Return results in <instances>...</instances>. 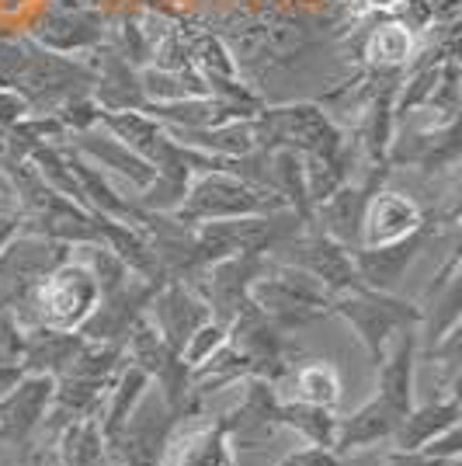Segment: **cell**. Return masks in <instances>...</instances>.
<instances>
[{
    "label": "cell",
    "mask_w": 462,
    "mask_h": 466,
    "mask_svg": "<svg viewBox=\"0 0 462 466\" xmlns=\"http://www.w3.org/2000/svg\"><path fill=\"white\" fill-rule=\"evenodd\" d=\"M70 258V244L18 230L0 248V310L11 313L21 330L35 328L32 299L45 275Z\"/></svg>",
    "instance_id": "cell-1"
},
{
    "label": "cell",
    "mask_w": 462,
    "mask_h": 466,
    "mask_svg": "<svg viewBox=\"0 0 462 466\" xmlns=\"http://www.w3.org/2000/svg\"><path fill=\"white\" fill-rule=\"evenodd\" d=\"M278 209H289L282 202V195L268 192V188H254L230 171H202V175H192L188 192L171 216L181 227H198V223H216V219L268 216Z\"/></svg>",
    "instance_id": "cell-2"
},
{
    "label": "cell",
    "mask_w": 462,
    "mask_h": 466,
    "mask_svg": "<svg viewBox=\"0 0 462 466\" xmlns=\"http://www.w3.org/2000/svg\"><path fill=\"white\" fill-rule=\"evenodd\" d=\"M330 313L345 317L347 324L355 328L358 341L366 345L372 366H379L386 359V351L393 345V338L407 328H417L421 324V307L407 303L393 292H376L355 282L351 289L337 292L330 299Z\"/></svg>",
    "instance_id": "cell-3"
},
{
    "label": "cell",
    "mask_w": 462,
    "mask_h": 466,
    "mask_svg": "<svg viewBox=\"0 0 462 466\" xmlns=\"http://www.w3.org/2000/svg\"><path fill=\"white\" fill-rule=\"evenodd\" d=\"M251 299L275 328L289 330V328H303L309 320L330 313V299L334 296H330V289L324 282H316L309 272L268 258L265 275L251 286Z\"/></svg>",
    "instance_id": "cell-4"
},
{
    "label": "cell",
    "mask_w": 462,
    "mask_h": 466,
    "mask_svg": "<svg viewBox=\"0 0 462 466\" xmlns=\"http://www.w3.org/2000/svg\"><path fill=\"white\" fill-rule=\"evenodd\" d=\"M265 268H268V254L236 251L230 258H219V261L206 265L202 272H195L185 282L209 303L212 320L230 328L236 317L254 310L251 286L265 275Z\"/></svg>",
    "instance_id": "cell-5"
},
{
    "label": "cell",
    "mask_w": 462,
    "mask_h": 466,
    "mask_svg": "<svg viewBox=\"0 0 462 466\" xmlns=\"http://www.w3.org/2000/svg\"><path fill=\"white\" fill-rule=\"evenodd\" d=\"M257 147H289L296 154L334 157L345 150L341 129L330 122L316 105H286V108H261L254 116Z\"/></svg>",
    "instance_id": "cell-6"
},
{
    "label": "cell",
    "mask_w": 462,
    "mask_h": 466,
    "mask_svg": "<svg viewBox=\"0 0 462 466\" xmlns=\"http://www.w3.org/2000/svg\"><path fill=\"white\" fill-rule=\"evenodd\" d=\"M226 42L236 74L244 70H268V66H289L313 46L309 28L299 21H247V25H230L219 32Z\"/></svg>",
    "instance_id": "cell-7"
},
{
    "label": "cell",
    "mask_w": 462,
    "mask_h": 466,
    "mask_svg": "<svg viewBox=\"0 0 462 466\" xmlns=\"http://www.w3.org/2000/svg\"><path fill=\"white\" fill-rule=\"evenodd\" d=\"M97 299H101V289H97L95 275L87 272L77 258H66L35 289V299H32L35 328L77 330L84 317L95 310Z\"/></svg>",
    "instance_id": "cell-8"
},
{
    "label": "cell",
    "mask_w": 462,
    "mask_h": 466,
    "mask_svg": "<svg viewBox=\"0 0 462 466\" xmlns=\"http://www.w3.org/2000/svg\"><path fill=\"white\" fill-rule=\"evenodd\" d=\"M181 414H174L167 408V400L156 393V390H146L139 397V404L133 408V414L126 418V425L118 428L108 442V452H105V463L116 466H160V456H164V446H167V435H171L174 421Z\"/></svg>",
    "instance_id": "cell-9"
},
{
    "label": "cell",
    "mask_w": 462,
    "mask_h": 466,
    "mask_svg": "<svg viewBox=\"0 0 462 466\" xmlns=\"http://www.w3.org/2000/svg\"><path fill=\"white\" fill-rule=\"evenodd\" d=\"M268 258L271 261H282V265H292V268L309 272L316 282L327 286L330 296L351 289V286L358 282L351 251L341 248L337 240L324 237L320 230H313V227H303V230H296L292 237H286V240H278L268 251Z\"/></svg>",
    "instance_id": "cell-10"
},
{
    "label": "cell",
    "mask_w": 462,
    "mask_h": 466,
    "mask_svg": "<svg viewBox=\"0 0 462 466\" xmlns=\"http://www.w3.org/2000/svg\"><path fill=\"white\" fill-rule=\"evenodd\" d=\"M160 466H236V449L223 428L219 414L195 410L177 418L167 435Z\"/></svg>",
    "instance_id": "cell-11"
},
{
    "label": "cell",
    "mask_w": 462,
    "mask_h": 466,
    "mask_svg": "<svg viewBox=\"0 0 462 466\" xmlns=\"http://www.w3.org/2000/svg\"><path fill=\"white\" fill-rule=\"evenodd\" d=\"M240 387V400L230 410H223V428L230 435L233 449H265L278 431V408L282 397L261 376H247L236 383Z\"/></svg>",
    "instance_id": "cell-12"
},
{
    "label": "cell",
    "mask_w": 462,
    "mask_h": 466,
    "mask_svg": "<svg viewBox=\"0 0 462 466\" xmlns=\"http://www.w3.org/2000/svg\"><path fill=\"white\" fill-rule=\"evenodd\" d=\"M156 289L160 286L129 272V279L118 289L101 292V299L95 303V310L84 317L77 334L84 341H95V345H122L136 320L146 313V303Z\"/></svg>",
    "instance_id": "cell-13"
},
{
    "label": "cell",
    "mask_w": 462,
    "mask_h": 466,
    "mask_svg": "<svg viewBox=\"0 0 462 466\" xmlns=\"http://www.w3.org/2000/svg\"><path fill=\"white\" fill-rule=\"evenodd\" d=\"M53 376L25 372L15 387L0 397V446H32L39 435L45 410L53 400Z\"/></svg>",
    "instance_id": "cell-14"
},
{
    "label": "cell",
    "mask_w": 462,
    "mask_h": 466,
    "mask_svg": "<svg viewBox=\"0 0 462 466\" xmlns=\"http://www.w3.org/2000/svg\"><path fill=\"white\" fill-rule=\"evenodd\" d=\"M386 175H389V164H379L362 185H341L337 192L324 198L320 206H313V230H320L324 237L337 240L347 251H358V237H362V213H366V202L372 192L383 188Z\"/></svg>",
    "instance_id": "cell-15"
},
{
    "label": "cell",
    "mask_w": 462,
    "mask_h": 466,
    "mask_svg": "<svg viewBox=\"0 0 462 466\" xmlns=\"http://www.w3.org/2000/svg\"><path fill=\"white\" fill-rule=\"evenodd\" d=\"M209 317H212L209 303H206L188 282H181V279H167V282L150 296V303H146V320L154 324L156 334H160L174 351L185 349V341H188Z\"/></svg>",
    "instance_id": "cell-16"
},
{
    "label": "cell",
    "mask_w": 462,
    "mask_h": 466,
    "mask_svg": "<svg viewBox=\"0 0 462 466\" xmlns=\"http://www.w3.org/2000/svg\"><path fill=\"white\" fill-rule=\"evenodd\" d=\"M105 39V21L84 4H66L53 0L45 18L32 28V42H39L42 49L53 53H80V49H95Z\"/></svg>",
    "instance_id": "cell-17"
},
{
    "label": "cell",
    "mask_w": 462,
    "mask_h": 466,
    "mask_svg": "<svg viewBox=\"0 0 462 466\" xmlns=\"http://www.w3.org/2000/svg\"><path fill=\"white\" fill-rule=\"evenodd\" d=\"M424 209L410 198L407 192H379L368 195L366 213H362V237H358V248H383L393 240H404L407 233L421 230Z\"/></svg>",
    "instance_id": "cell-18"
},
{
    "label": "cell",
    "mask_w": 462,
    "mask_h": 466,
    "mask_svg": "<svg viewBox=\"0 0 462 466\" xmlns=\"http://www.w3.org/2000/svg\"><path fill=\"white\" fill-rule=\"evenodd\" d=\"M427 237H431V223H424L421 230L407 233L404 240H393V244H383V248H358V251H351L358 282L376 292H397L400 279L410 268V261L427 244Z\"/></svg>",
    "instance_id": "cell-19"
},
{
    "label": "cell",
    "mask_w": 462,
    "mask_h": 466,
    "mask_svg": "<svg viewBox=\"0 0 462 466\" xmlns=\"http://www.w3.org/2000/svg\"><path fill=\"white\" fill-rule=\"evenodd\" d=\"M91 97L101 112H139L146 105L139 87V70L116 46H101V66L95 70Z\"/></svg>",
    "instance_id": "cell-20"
},
{
    "label": "cell",
    "mask_w": 462,
    "mask_h": 466,
    "mask_svg": "<svg viewBox=\"0 0 462 466\" xmlns=\"http://www.w3.org/2000/svg\"><path fill=\"white\" fill-rule=\"evenodd\" d=\"M74 147H77L80 157L97 160L101 167H108L118 181H126L136 192H143L156 177V167L150 160H143V157L136 154V150H129L122 139L112 137V133H97V126L95 129H84V133H74Z\"/></svg>",
    "instance_id": "cell-21"
},
{
    "label": "cell",
    "mask_w": 462,
    "mask_h": 466,
    "mask_svg": "<svg viewBox=\"0 0 462 466\" xmlns=\"http://www.w3.org/2000/svg\"><path fill=\"white\" fill-rule=\"evenodd\" d=\"M404 414L389 408L383 397H372L366 408H358L351 418H337V431H334V452L345 460L351 452L372 449L376 442H389L393 428Z\"/></svg>",
    "instance_id": "cell-22"
},
{
    "label": "cell",
    "mask_w": 462,
    "mask_h": 466,
    "mask_svg": "<svg viewBox=\"0 0 462 466\" xmlns=\"http://www.w3.org/2000/svg\"><path fill=\"white\" fill-rule=\"evenodd\" d=\"M379 370V393L389 408L400 414L414 408V370H417V334L407 328L393 338V345L386 351V359L376 366Z\"/></svg>",
    "instance_id": "cell-23"
},
{
    "label": "cell",
    "mask_w": 462,
    "mask_h": 466,
    "mask_svg": "<svg viewBox=\"0 0 462 466\" xmlns=\"http://www.w3.org/2000/svg\"><path fill=\"white\" fill-rule=\"evenodd\" d=\"M459 393L456 397H442V400H427L421 408H410L397 421L393 435H389V446H393V452H417L435 435H442L445 428L459 425Z\"/></svg>",
    "instance_id": "cell-24"
},
{
    "label": "cell",
    "mask_w": 462,
    "mask_h": 466,
    "mask_svg": "<svg viewBox=\"0 0 462 466\" xmlns=\"http://www.w3.org/2000/svg\"><path fill=\"white\" fill-rule=\"evenodd\" d=\"M84 338L77 330H53V328H32L25 330L21 341V370L42 372V376H63L70 370L74 355L80 351Z\"/></svg>",
    "instance_id": "cell-25"
},
{
    "label": "cell",
    "mask_w": 462,
    "mask_h": 466,
    "mask_svg": "<svg viewBox=\"0 0 462 466\" xmlns=\"http://www.w3.org/2000/svg\"><path fill=\"white\" fill-rule=\"evenodd\" d=\"M282 400H303V404H320V408H337L341 400V376L324 359H306V362H292L289 372L275 383Z\"/></svg>",
    "instance_id": "cell-26"
},
{
    "label": "cell",
    "mask_w": 462,
    "mask_h": 466,
    "mask_svg": "<svg viewBox=\"0 0 462 466\" xmlns=\"http://www.w3.org/2000/svg\"><path fill=\"white\" fill-rule=\"evenodd\" d=\"M97 126L105 129V133H112L116 139H122L129 150L143 157V160H150L154 164L156 154L164 150V143H167V129L150 118L146 112H97Z\"/></svg>",
    "instance_id": "cell-27"
},
{
    "label": "cell",
    "mask_w": 462,
    "mask_h": 466,
    "mask_svg": "<svg viewBox=\"0 0 462 466\" xmlns=\"http://www.w3.org/2000/svg\"><path fill=\"white\" fill-rule=\"evenodd\" d=\"M56 460L59 466H105V431L97 418H74L56 431Z\"/></svg>",
    "instance_id": "cell-28"
},
{
    "label": "cell",
    "mask_w": 462,
    "mask_h": 466,
    "mask_svg": "<svg viewBox=\"0 0 462 466\" xmlns=\"http://www.w3.org/2000/svg\"><path fill=\"white\" fill-rule=\"evenodd\" d=\"M150 390V376L143 370H136L133 362H122V370L116 372L108 397H105V408H101V431L105 439H112L118 428L126 425V418L133 414V408L139 404V397Z\"/></svg>",
    "instance_id": "cell-29"
},
{
    "label": "cell",
    "mask_w": 462,
    "mask_h": 466,
    "mask_svg": "<svg viewBox=\"0 0 462 466\" xmlns=\"http://www.w3.org/2000/svg\"><path fill=\"white\" fill-rule=\"evenodd\" d=\"M139 87H143L146 105L209 95V84H206V77H202L195 66H188V70H156V66H143V70H139Z\"/></svg>",
    "instance_id": "cell-30"
},
{
    "label": "cell",
    "mask_w": 462,
    "mask_h": 466,
    "mask_svg": "<svg viewBox=\"0 0 462 466\" xmlns=\"http://www.w3.org/2000/svg\"><path fill=\"white\" fill-rule=\"evenodd\" d=\"M414 56V32L400 21H383L366 39V59L372 70H400Z\"/></svg>",
    "instance_id": "cell-31"
},
{
    "label": "cell",
    "mask_w": 462,
    "mask_h": 466,
    "mask_svg": "<svg viewBox=\"0 0 462 466\" xmlns=\"http://www.w3.org/2000/svg\"><path fill=\"white\" fill-rule=\"evenodd\" d=\"M278 425L292 428L296 435H303L309 446L334 449L337 418H334V410L330 408H320V404H303V400H282V408H278Z\"/></svg>",
    "instance_id": "cell-32"
},
{
    "label": "cell",
    "mask_w": 462,
    "mask_h": 466,
    "mask_svg": "<svg viewBox=\"0 0 462 466\" xmlns=\"http://www.w3.org/2000/svg\"><path fill=\"white\" fill-rule=\"evenodd\" d=\"M188 53H192L195 70H198L202 77L240 80V74H236V63H233V56H230V49H226V42L219 39V35H212V32L195 35V39H188Z\"/></svg>",
    "instance_id": "cell-33"
},
{
    "label": "cell",
    "mask_w": 462,
    "mask_h": 466,
    "mask_svg": "<svg viewBox=\"0 0 462 466\" xmlns=\"http://www.w3.org/2000/svg\"><path fill=\"white\" fill-rule=\"evenodd\" d=\"M226 338H230V328L209 317V320H206V324H202V328L195 330L192 338L185 341V349L177 351V355H181V362H185L188 370H195V366H202L216 349H223V345H226Z\"/></svg>",
    "instance_id": "cell-34"
},
{
    "label": "cell",
    "mask_w": 462,
    "mask_h": 466,
    "mask_svg": "<svg viewBox=\"0 0 462 466\" xmlns=\"http://www.w3.org/2000/svg\"><path fill=\"white\" fill-rule=\"evenodd\" d=\"M421 456H427V460H456V456H462V431L459 425L445 428L442 435H435L427 446L417 449Z\"/></svg>",
    "instance_id": "cell-35"
},
{
    "label": "cell",
    "mask_w": 462,
    "mask_h": 466,
    "mask_svg": "<svg viewBox=\"0 0 462 466\" xmlns=\"http://www.w3.org/2000/svg\"><path fill=\"white\" fill-rule=\"evenodd\" d=\"M275 466H345V460L327 446H306L289 452L286 460H278Z\"/></svg>",
    "instance_id": "cell-36"
},
{
    "label": "cell",
    "mask_w": 462,
    "mask_h": 466,
    "mask_svg": "<svg viewBox=\"0 0 462 466\" xmlns=\"http://www.w3.org/2000/svg\"><path fill=\"white\" fill-rule=\"evenodd\" d=\"M386 466H435V460H427L421 452H393Z\"/></svg>",
    "instance_id": "cell-37"
},
{
    "label": "cell",
    "mask_w": 462,
    "mask_h": 466,
    "mask_svg": "<svg viewBox=\"0 0 462 466\" xmlns=\"http://www.w3.org/2000/svg\"><path fill=\"white\" fill-rule=\"evenodd\" d=\"M21 376H25V370H21V366H0V397L15 387V383H18Z\"/></svg>",
    "instance_id": "cell-38"
},
{
    "label": "cell",
    "mask_w": 462,
    "mask_h": 466,
    "mask_svg": "<svg viewBox=\"0 0 462 466\" xmlns=\"http://www.w3.org/2000/svg\"><path fill=\"white\" fill-rule=\"evenodd\" d=\"M18 227H21V213L18 216H0V248L18 233Z\"/></svg>",
    "instance_id": "cell-39"
},
{
    "label": "cell",
    "mask_w": 462,
    "mask_h": 466,
    "mask_svg": "<svg viewBox=\"0 0 462 466\" xmlns=\"http://www.w3.org/2000/svg\"><path fill=\"white\" fill-rule=\"evenodd\" d=\"M435 466H462V460L456 456V460H435Z\"/></svg>",
    "instance_id": "cell-40"
},
{
    "label": "cell",
    "mask_w": 462,
    "mask_h": 466,
    "mask_svg": "<svg viewBox=\"0 0 462 466\" xmlns=\"http://www.w3.org/2000/svg\"><path fill=\"white\" fill-rule=\"evenodd\" d=\"M11 35V28H0V39H7Z\"/></svg>",
    "instance_id": "cell-41"
},
{
    "label": "cell",
    "mask_w": 462,
    "mask_h": 466,
    "mask_svg": "<svg viewBox=\"0 0 462 466\" xmlns=\"http://www.w3.org/2000/svg\"><path fill=\"white\" fill-rule=\"evenodd\" d=\"M0 466H4V446H0Z\"/></svg>",
    "instance_id": "cell-42"
},
{
    "label": "cell",
    "mask_w": 462,
    "mask_h": 466,
    "mask_svg": "<svg viewBox=\"0 0 462 466\" xmlns=\"http://www.w3.org/2000/svg\"><path fill=\"white\" fill-rule=\"evenodd\" d=\"M105 466H116V463H105Z\"/></svg>",
    "instance_id": "cell-43"
}]
</instances>
